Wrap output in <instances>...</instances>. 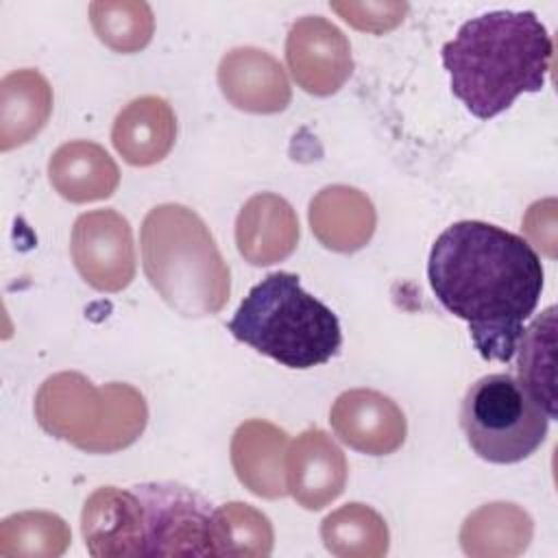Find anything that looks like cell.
Masks as SVG:
<instances>
[{"label": "cell", "instance_id": "obj_1", "mask_svg": "<svg viewBox=\"0 0 558 558\" xmlns=\"http://www.w3.org/2000/svg\"><path fill=\"white\" fill-rule=\"evenodd\" d=\"M427 277L442 307L469 325L477 353L510 362L543 292L530 242L490 222H453L432 246Z\"/></svg>", "mask_w": 558, "mask_h": 558}, {"label": "cell", "instance_id": "obj_2", "mask_svg": "<svg viewBox=\"0 0 558 558\" xmlns=\"http://www.w3.org/2000/svg\"><path fill=\"white\" fill-rule=\"evenodd\" d=\"M551 37L532 11H488L464 22L442 46L451 92L480 120L506 111L517 96L541 92Z\"/></svg>", "mask_w": 558, "mask_h": 558}, {"label": "cell", "instance_id": "obj_3", "mask_svg": "<svg viewBox=\"0 0 558 558\" xmlns=\"http://www.w3.org/2000/svg\"><path fill=\"white\" fill-rule=\"evenodd\" d=\"M142 266L150 286L181 316L220 312L231 294L229 266L203 218L179 203L153 207L140 231Z\"/></svg>", "mask_w": 558, "mask_h": 558}, {"label": "cell", "instance_id": "obj_4", "mask_svg": "<svg viewBox=\"0 0 558 558\" xmlns=\"http://www.w3.org/2000/svg\"><path fill=\"white\" fill-rule=\"evenodd\" d=\"M227 329L235 340L288 368L329 362L340 344L338 316L301 288L292 272H270L242 299Z\"/></svg>", "mask_w": 558, "mask_h": 558}, {"label": "cell", "instance_id": "obj_5", "mask_svg": "<svg viewBox=\"0 0 558 558\" xmlns=\"http://www.w3.org/2000/svg\"><path fill=\"white\" fill-rule=\"evenodd\" d=\"M44 432L87 453H113L133 445L148 421L144 395L131 384L96 386L81 373L50 375L35 395Z\"/></svg>", "mask_w": 558, "mask_h": 558}, {"label": "cell", "instance_id": "obj_6", "mask_svg": "<svg viewBox=\"0 0 558 558\" xmlns=\"http://www.w3.org/2000/svg\"><path fill=\"white\" fill-rule=\"evenodd\" d=\"M547 412L510 373L473 381L460 405L469 447L488 462L512 464L530 458L549 429Z\"/></svg>", "mask_w": 558, "mask_h": 558}, {"label": "cell", "instance_id": "obj_7", "mask_svg": "<svg viewBox=\"0 0 558 558\" xmlns=\"http://www.w3.org/2000/svg\"><path fill=\"white\" fill-rule=\"evenodd\" d=\"M133 490L144 506V556H209L211 504L172 482Z\"/></svg>", "mask_w": 558, "mask_h": 558}, {"label": "cell", "instance_id": "obj_8", "mask_svg": "<svg viewBox=\"0 0 558 558\" xmlns=\"http://www.w3.org/2000/svg\"><path fill=\"white\" fill-rule=\"evenodd\" d=\"M72 262L98 292H120L135 277V244L129 220L116 209L81 214L72 227Z\"/></svg>", "mask_w": 558, "mask_h": 558}, {"label": "cell", "instance_id": "obj_9", "mask_svg": "<svg viewBox=\"0 0 558 558\" xmlns=\"http://www.w3.org/2000/svg\"><path fill=\"white\" fill-rule=\"evenodd\" d=\"M286 61L296 85L314 96L336 94L353 72L347 35L323 15H305L292 24Z\"/></svg>", "mask_w": 558, "mask_h": 558}, {"label": "cell", "instance_id": "obj_10", "mask_svg": "<svg viewBox=\"0 0 558 558\" xmlns=\"http://www.w3.org/2000/svg\"><path fill=\"white\" fill-rule=\"evenodd\" d=\"M329 423L344 445L366 456L395 453L408 434L401 408L371 388H353L338 395L329 410Z\"/></svg>", "mask_w": 558, "mask_h": 558}, {"label": "cell", "instance_id": "obj_11", "mask_svg": "<svg viewBox=\"0 0 558 558\" xmlns=\"http://www.w3.org/2000/svg\"><path fill=\"white\" fill-rule=\"evenodd\" d=\"M347 458L336 440L318 427L301 432L286 453V486L305 510H323L347 486Z\"/></svg>", "mask_w": 558, "mask_h": 558}, {"label": "cell", "instance_id": "obj_12", "mask_svg": "<svg viewBox=\"0 0 558 558\" xmlns=\"http://www.w3.org/2000/svg\"><path fill=\"white\" fill-rule=\"evenodd\" d=\"M81 532L94 558L144 556V506L131 488L100 486L83 506Z\"/></svg>", "mask_w": 558, "mask_h": 558}, {"label": "cell", "instance_id": "obj_13", "mask_svg": "<svg viewBox=\"0 0 558 558\" xmlns=\"http://www.w3.org/2000/svg\"><path fill=\"white\" fill-rule=\"evenodd\" d=\"M222 96L240 111L279 113L290 105L292 87L281 63L266 50L240 46L218 65Z\"/></svg>", "mask_w": 558, "mask_h": 558}, {"label": "cell", "instance_id": "obj_14", "mask_svg": "<svg viewBox=\"0 0 558 558\" xmlns=\"http://www.w3.org/2000/svg\"><path fill=\"white\" fill-rule=\"evenodd\" d=\"M235 244L253 266H270L290 257L299 244L296 211L279 194L251 196L235 220Z\"/></svg>", "mask_w": 558, "mask_h": 558}, {"label": "cell", "instance_id": "obj_15", "mask_svg": "<svg viewBox=\"0 0 558 558\" xmlns=\"http://www.w3.org/2000/svg\"><path fill=\"white\" fill-rule=\"evenodd\" d=\"M288 445V434L268 421L240 423L231 438V464L244 488L264 499L286 497Z\"/></svg>", "mask_w": 558, "mask_h": 558}, {"label": "cell", "instance_id": "obj_16", "mask_svg": "<svg viewBox=\"0 0 558 558\" xmlns=\"http://www.w3.org/2000/svg\"><path fill=\"white\" fill-rule=\"evenodd\" d=\"M310 229L329 251L355 253L364 248L377 225L373 201L351 185H327L310 201Z\"/></svg>", "mask_w": 558, "mask_h": 558}, {"label": "cell", "instance_id": "obj_17", "mask_svg": "<svg viewBox=\"0 0 558 558\" xmlns=\"http://www.w3.org/2000/svg\"><path fill=\"white\" fill-rule=\"evenodd\" d=\"M177 116L168 100L140 96L131 100L113 120L111 142L118 155L131 166L159 163L174 146Z\"/></svg>", "mask_w": 558, "mask_h": 558}, {"label": "cell", "instance_id": "obj_18", "mask_svg": "<svg viewBox=\"0 0 558 558\" xmlns=\"http://www.w3.org/2000/svg\"><path fill=\"white\" fill-rule=\"evenodd\" d=\"M48 179L65 201L92 203L109 198L116 192L120 170L100 144L72 140L52 153L48 161Z\"/></svg>", "mask_w": 558, "mask_h": 558}, {"label": "cell", "instance_id": "obj_19", "mask_svg": "<svg viewBox=\"0 0 558 558\" xmlns=\"http://www.w3.org/2000/svg\"><path fill=\"white\" fill-rule=\"evenodd\" d=\"M52 113V87L44 74L24 68L0 81V150L31 142Z\"/></svg>", "mask_w": 558, "mask_h": 558}, {"label": "cell", "instance_id": "obj_20", "mask_svg": "<svg viewBox=\"0 0 558 558\" xmlns=\"http://www.w3.org/2000/svg\"><path fill=\"white\" fill-rule=\"evenodd\" d=\"M532 517L517 504L493 501L473 510L460 527V545L473 558H512L527 549Z\"/></svg>", "mask_w": 558, "mask_h": 558}, {"label": "cell", "instance_id": "obj_21", "mask_svg": "<svg viewBox=\"0 0 558 558\" xmlns=\"http://www.w3.org/2000/svg\"><path fill=\"white\" fill-rule=\"evenodd\" d=\"M327 551L338 558H381L388 554L390 532L384 517L366 504H344L320 523Z\"/></svg>", "mask_w": 558, "mask_h": 558}, {"label": "cell", "instance_id": "obj_22", "mask_svg": "<svg viewBox=\"0 0 558 558\" xmlns=\"http://www.w3.org/2000/svg\"><path fill=\"white\" fill-rule=\"evenodd\" d=\"M556 307H547L527 329H523L517 344V379L534 397V401L556 418Z\"/></svg>", "mask_w": 558, "mask_h": 558}, {"label": "cell", "instance_id": "obj_23", "mask_svg": "<svg viewBox=\"0 0 558 558\" xmlns=\"http://www.w3.org/2000/svg\"><path fill=\"white\" fill-rule=\"evenodd\" d=\"M275 532L270 519L251 504L229 501L211 510L209 556H270Z\"/></svg>", "mask_w": 558, "mask_h": 558}, {"label": "cell", "instance_id": "obj_24", "mask_svg": "<svg viewBox=\"0 0 558 558\" xmlns=\"http://www.w3.org/2000/svg\"><path fill=\"white\" fill-rule=\"evenodd\" d=\"M72 541L68 523L46 510H28L0 523V556L4 558H57Z\"/></svg>", "mask_w": 558, "mask_h": 558}, {"label": "cell", "instance_id": "obj_25", "mask_svg": "<svg viewBox=\"0 0 558 558\" xmlns=\"http://www.w3.org/2000/svg\"><path fill=\"white\" fill-rule=\"evenodd\" d=\"M89 22L107 48L124 54L146 48L155 33L153 9L142 0H96Z\"/></svg>", "mask_w": 558, "mask_h": 558}, {"label": "cell", "instance_id": "obj_26", "mask_svg": "<svg viewBox=\"0 0 558 558\" xmlns=\"http://www.w3.org/2000/svg\"><path fill=\"white\" fill-rule=\"evenodd\" d=\"M353 28L384 33L399 26L408 13L405 2H331L329 4Z\"/></svg>", "mask_w": 558, "mask_h": 558}, {"label": "cell", "instance_id": "obj_27", "mask_svg": "<svg viewBox=\"0 0 558 558\" xmlns=\"http://www.w3.org/2000/svg\"><path fill=\"white\" fill-rule=\"evenodd\" d=\"M551 216H556V201H554V198H545V201L534 203V205L527 209L525 218H523V231L527 233V240H530L532 244H536L538 248H543L549 257H554V255L549 253V246H547V242H545L543 231H547V235H549L551 240H556V220H549V222L545 225V220L551 218Z\"/></svg>", "mask_w": 558, "mask_h": 558}]
</instances>
